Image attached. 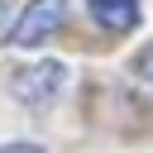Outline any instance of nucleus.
Segmentation results:
<instances>
[{"label":"nucleus","instance_id":"obj_5","mask_svg":"<svg viewBox=\"0 0 153 153\" xmlns=\"http://www.w3.org/2000/svg\"><path fill=\"white\" fill-rule=\"evenodd\" d=\"M0 14H5V0H0Z\"/></svg>","mask_w":153,"mask_h":153},{"label":"nucleus","instance_id":"obj_2","mask_svg":"<svg viewBox=\"0 0 153 153\" xmlns=\"http://www.w3.org/2000/svg\"><path fill=\"white\" fill-rule=\"evenodd\" d=\"M62 19H67V0H29V10L14 19V29H10V43L14 48H33V43H43V38H53L57 29H62Z\"/></svg>","mask_w":153,"mask_h":153},{"label":"nucleus","instance_id":"obj_4","mask_svg":"<svg viewBox=\"0 0 153 153\" xmlns=\"http://www.w3.org/2000/svg\"><path fill=\"white\" fill-rule=\"evenodd\" d=\"M0 153H43V148H38V143H5Z\"/></svg>","mask_w":153,"mask_h":153},{"label":"nucleus","instance_id":"obj_3","mask_svg":"<svg viewBox=\"0 0 153 153\" xmlns=\"http://www.w3.org/2000/svg\"><path fill=\"white\" fill-rule=\"evenodd\" d=\"M91 5V19L110 33H129L139 24V0H86Z\"/></svg>","mask_w":153,"mask_h":153},{"label":"nucleus","instance_id":"obj_1","mask_svg":"<svg viewBox=\"0 0 153 153\" xmlns=\"http://www.w3.org/2000/svg\"><path fill=\"white\" fill-rule=\"evenodd\" d=\"M62 86H67V67L53 62V57H48V62H33V67H19V72L10 76V96H14L19 105H29V110H48Z\"/></svg>","mask_w":153,"mask_h":153}]
</instances>
